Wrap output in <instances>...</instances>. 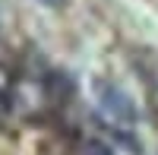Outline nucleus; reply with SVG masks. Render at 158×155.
I'll return each mask as SVG.
<instances>
[{"label": "nucleus", "mask_w": 158, "mask_h": 155, "mask_svg": "<svg viewBox=\"0 0 158 155\" xmlns=\"http://www.w3.org/2000/svg\"><path fill=\"white\" fill-rule=\"evenodd\" d=\"M95 98H98V108L101 114L117 127H133L136 124V111H133V101H130L114 82H95Z\"/></svg>", "instance_id": "1"}, {"label": "nucleus", "mask_w": 158, "mask_h": 155, "mask_svg": "<svg viewBox=\"0 0 158 155\" xmlns=\"http://www.w3.org/2000/svg\"><path fill=\"white\" fill-rule=\"evenodd\" d=\"M85 155H114V152H111V146H104V143H92L85 149Z\"/></svg>", "instance_id": "2"}, {"label": "nucleus", "mask_w": 158, "mask_h": 155, "mask_svg": "<svg viewBox=\"0 0 158 155\" xmlns=\"http://www.w3.org/2000/svg\"><path fill=\"white\" fill-rule=\"evenodd\" d=\"M3 111H6V95L0 92V117H3Z\"/></svg>", "instance_id": "3"}, {"label": "nucleus", "mask_w": 158, "mask_h": 155, "mask_svg": "<svg viewBox=\"0 0 158 155\" xmlns=\"http://www.w3.org/2000/svg\"><path fill=\"white\" fill-rule=\"evenodd\" d=\"M38 3H44V6H60L63 0H38Z\"/></svg>", "instance_id": "4"}]
</instances>
